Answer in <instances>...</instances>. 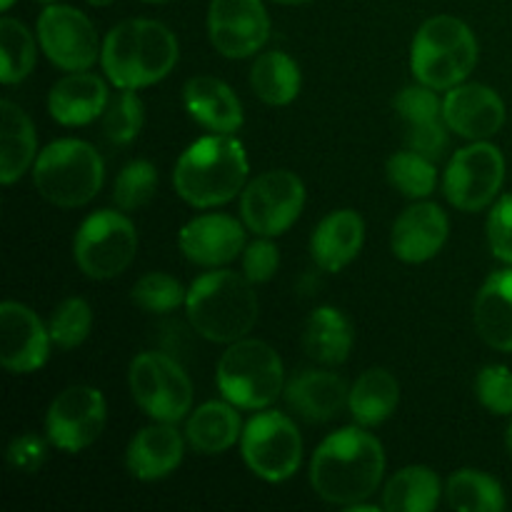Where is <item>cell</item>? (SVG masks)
<instances>
[{
  "label": "cell",
  "instance_id": "cell-1",
  "mask_svg": "<svg viewBox=\"0 0 512 512\" xmlns=\"http://www.w3.org/2000/svg\"><path fill=\"white\" fill-rule=\"evenodd\" d=\"M385 478V450L363 425L328 435L310 460V485L325 503L350 508L378 493Z\"/></svg>",
  "mask_w": 512,
  "mask_h": 512
},
{
  "label": "cell",
  "instance_id": "cell-2",
  "mask_svg": "<svg viewBox=\"0 0 512 512\" xmlns=\"http://www.w3.org/2000/svg\"><path fill=\"white\" fill-rule=\"evenodd\" d=\"M178 38L168 25L148 18L123 20L103 40L100 65L118 90H143L160 83L178 65Z\"/></svg>",
  "mask_w": 512,
  "mask_h": 512
},
{
  "label": "cell",
  "instance_id": "cell-3",
  "mask_svg": "<svg viewBox=\"0 0 512 512\" xmlns=\"http://www.w3.org/2000/svg\"><path fill=\"white\" fill-rule=\"evenodd\" d=\"M250 163L243 143L233 135L213 133L195 140L173 170L175 193L193 208L230 203L248 185Z\"/></svg>",
  "mask_w": 512,
  "mask_h": 512
},
{
  "label": "cell",
  "instance_id": "cell-4",
  "mask_svg": "<svg viewBox=\"0 0 512 512\" xmlns=\"http://www.w3.org/2000/svg\"><path fill=\"white\" fill-rule=\"evenodd\" d=\"M185 310L195 333L210 343H238L248 338L260 318V300L243 273L215 268L193 280Z\"/></svg>",
  "mask_w": 512,
  "mask_h": 512
},
{
  "label": "cell",
  "instance_id": "cell-5",
  "mask_svg": "<svg viewBox=\"0 0 512 512\" xmlns=\"http://www.w3.org/2000/svg\"><path fill=\"white\" fill-rule=\"evenodd\" d=\"M478 55V40L468 23L453 15H435L415 33L410 68L418 83L440 93L465 83L478 65Z\"/></svg>",
  "mask_w": 512,
  "mask_h": 512
},
{
  "label": "cell",
  "instance_id": "cell-6",
  "mask_svg": "<svg viewBox=\"0 0 512 512\" xmlns=\"http://www.w3.org/2000/svg\"><path fill=\"white\" fill-rule=\"evenodd\" d=\"M105 163L95 145L78 138L45 145L33 165V183L58 208H83L100 193Z\"/></svg>",
  "mask_w": 512,
  "mask_h": 512
},
{
  "label": "cell",
  "instance_id": "cell-7",
  "mask_svg": "<svg viewBox=\"0 0 512 512\" xmlns=\"http://www.w3.org/2000/svg\"><path fill=\"white\" fill-rule=\"evenodd\" d=\"M215 383L240 410H265L285 393L283 360L263 340L243 338L220 355Z\"/></svg>",
  "mask_w": 512,
  "mask_h": 512
},
{
  "label": "cell",
  "instance_id": "cell-8",
  "mask_svg": "<svg viewBox=\"0 0 512 512\" xmlns=\"http://www.w3.org/2000/svg\"><path fill=\"white\" fill-rule=\"evenodd\" d=\"M138 253V233L125 210H98L80 223L73 240V258L80 273L110 280L125 273Z\"/></svg>",
  "mask_w": 512,
  "mask_h": 512
},
{
  "label": "cell",
  "instance_id": "cell-9",
  "mask_svg": "<svg viewBox=\"0 0 512 512\" xmlns=\"http://www.w3.org/2000/svg\"><path fill=\"white\" fill-rule=\"evenodd\" d=\"M128 383L138 408L158 423H178L193 410V383L188 373L158 350L135 355Z\"/></svg>",
  "mask_w": 512,
  "mask_h": 512
},
{
  "label": "cell",
  "instance_id": "cell-10",
  "mask_svg": "<svg viewBox=\"0 0 512 512\" xmlns=\"http://www.w3.org/2000/svg\"><path fill=\"white\" fill-rule=\"evenodd\" d=\"M240 453L255 478L265 483H285L303 463V438L288 415L260 410L243 428Z\"/></svg>",
  "mask_w": 512,
  "mask_h": 512
},
{
  "label": "cell",
  "instance_id": "cell-11",
  "mask_svg": "<svg viewBox=\"0 0 512 512\" xmlns=\"http://www.w3.org/2000/svg\"><path fill=\"white\" fill-rule=\"evenodd\" d=\"M305 208V185L290 170H268L240 193V218L258 238H278L298 223Z\"/></svg>",
  "mask_w": 512,
  "mask_h": 512
},
{
  "label": "cell",
  "instance_id": "cell-12",
  "mask_svg": "<svg viewBox=\"0 0 512 512\" xmlns=\"http://www.w3.org/2000/svg\"><path fill=\"white\" fill-rule=\"evenodd\" d=\"M505 183V158L488 140H473L450 158L443 193L453 208L478 213L498 198Z\"/></svg>",
  "mask_w": 512,
  "mask_h": 512
},
{
  "label": "cell",
  "instance_id": "cell-13",
  "mask_svg": "<svg viewBox=\"0 0 512 512\" xmlns=\"http://www.w3.org/2000/svg\"><path fill=\"white\" fill-rule=\"evenodd\" d=\"M108 423L105 395L93 385H70L55 395L45 413V435L63 453H80L103 435Z\"/></svg>",
  "mask_w": 512,
  "mask_h": 512
},
{
  "label": "cell",
  "instance_id": "cell-14",
  "mask_svg": "<svg viewBox=\"0 0 512 512\" xmlns=\"http://www.w3.org/2000/svg\"><path fill=\"white\" fill-rule=\"evenodd\" d=\"M38 40L45 58L68 73L90 70L103 50L95 25L73 5H48L38 18Z\"/></svg>",
  "mask_w": 512,
  "mask_h": 512
},
{
  "label": "cell",
  "instance_id": "cell-15",
  "mask_svg": "<svg viewBox=\"0 0 512 512\" xmlns=\"http://www.w3.org/2000/svg\"><path fill=\"white\" fill-rule=\"evenodd\" d=\"M213 48L230 60L250 58L270 38V18L263 0H213L208 10Z\"/></svg>",
  "mask_w": 512,
  "mask_h": 512
},
{
  "label": "cell",
  "instance_id": "cell-16",
  "mask_svg": "<svg viewBox=\"0 0 512 512\" xmlns=\"http://www.w3.org/2000/svg\"><path fill=\"white\" fill-rule=\"evenodd\" d=\"M50 328L28 305L5 300L0 305V363L8 373L28 375L50 358Z\"/></svg>",
  "mask_w": 512,
  "mask_h": 512
},
{
  "label": "cell",
  "instance_id": "cell-17",
  "mask_svg": "<svg viewBox=\"0 0 512 512\" xmlns=\"http://www.w3.org/2000/svg\"><path fill=\"white\" fill-rule=\"evenodd\" d=\"M393 108L400 120L408 125L405 145L430 160L443 158L450 143V128L443 118V103L438 98V90L423 83L408 85L395 95Z\"/></svg>",
  "mask_w": 512,
  "mask_h": 512
},
{
  "label": "cell",
  "instance_id": "cell-18",
  "mask_svg": "<svg viewBox=\"0 0 512 512\" xmlns=\"http://www.w3.org/2000/svg\"><path fill=\"white\" fill-rule=\"evenodd\" d=\"M443 118L460 138L490 140L505 125V103L488 85L460 83L443 98Z\"/></svg>",
  "mask_w": 512,
  "mask_h": 512
},
{
  "label": "cell",
  "instance_id": "cell-19",
  "mask_svg": "<svg viewBox=\"0 0 512 512\" xmlns=\"http://www.w3.org/2000/svg\"><path fill=\"white\" fill-rule=\"evenodd\" d=\"M180 253L203 268H223L245 250V228L225 213H205L183 225Z\"/></svg>",
  "mask_w": 512,
  "mask_h": 512
},
{
  "label": "cell",
  "instance_id": "cell-20",
  "mask_svg": "<svg viewBox=\"0 0 512 512\" xmlns=\"http://www.w3.org/2000/svg\"><path fill=\"white\" fill-rule=\"evenodd\" d=\"M450 235V220L435 203H415L398 215L390 233L395 258L403 263H428L443 250Z\"/></svg>",
  "mask_w": 512,
  "mask_h": 512
},
{
  "label": "cell",
  "instance_id": "cell-21",
  "mask_svg": "<svg viewBox=\"0 0 512 512\" xmlns=\"http://www.w3.org/2000/svg\"><path fill=\"white\" fill-rule=\"evenodd\" d=\"M185 455V440L175 423H158L138 430L125 453V468L135 480L155 483L178 470Z\"/></svg>",
  "mask_w": 512,
  "mask_h": 512
},
{
  "label": "cell",
  "instance_id": "cell-22",
  "mask_svg": "<svg viewBox=\"0 0 512 512\" xmlns=\"http://www.w3.org/2000/svg\"><path fill=\"white\" fill-rule=\"evenodd\" d=\"M108 85L100 75L78 70L60 78L48 93V113L65 128H78L103 118L108 108Z\"/></svg>",
  "mask_w": 512,
  "mask_h": 512
},
{
  "label": "cell",
  "instance_id": "cell-23",
  "mask_svg": "<svg viewBox=\"0 0 512 512\" xmlns=\"http://www.w3.org/2000/svg\"><path fill=\"white\" fill-rule=\"evenodd\" d=\"M183 105L190 118L210 133L233 135L243 128L245 115L238 95L213 75H195L183 88Z\"/></svg>",
  "mask_w": 512,
  "mask_h": 512
},
{
  "label": "cell",
  "instance_id": "cell-24",
  "mask_svg": "<svg viewBox=\"0 0 512 512\" xmlns=\"http://www.w3.org/2000/svg\"><path fill=\"white\" fill-rule=\"evenodd\" d=\"M365 243V220L358 210L343 208L325 215L310 238V255L325 273H340L360 255Z\"/></svg>",
  "mask_w": 512,
  "mask_h": 512
},
{
  "label": "cell",
  "instance_id": "cell-25",
  "mask_svg": "<svg viewBox=\"0 0 512 512\" xmlns=\"http://www.w3.org/2000/svg\"><path fill=\"white\" fill-rule=\"evenodd\" d=\"M285 403L308 423H328L348 408L350 388L340 375L328 370H303L285 385Z\"/></svg>",
  "mask_w": 512,
  "mask_h": 512
},
{
  "label": "cell",
  "instance_id": "cell-26",
  "mask_svg": "<svg viewBox=\"0 0 512 512\" xmlns=\"http://www.w3.org/2000/svg\"><path fill=\"white\" fill-rule=\"evenodd\" d=\"M475 330L490 348L512 353V268L490 275L473 308Z\"/></svg>",
  "mask_w": 512,
  "mask_h": 512
},
{
  "label": "cell",
  "instance_id": "cell-27",
  "mask_svg": "<svg viewBox=\"0 0 512 512\" xmlns=\"http://www.w3.org/2000/svg\"><path fill=\"white\" fill-rule=\"evenodd\" d=\"M38 135L30 115L5 98L0 103V183L13 185L38 158Z\"/></svg>",
  "mask_w": 512,
  "mask_h": 512
},
{
  "label": "cell",
  "instance_id": "cell-28",
  "mask_svg": "<svg viewBox=\"0 0 512 512\" xmlns=\"http://www.w3.org/2000/svg\"><path fill=\"white\" fill-rule=\"evenodd\" d=\"M355 335L348 315L330 305H320L308 315L303 328V350L320 365H343L350 358Z\"/></svg>",
  "mask_w": 512,
  "mask_h": 512
},
{
  "label": "cell",
  "instance_id": "cell-29",
  "mask_svg": "<svg viewBox=\"0 0 512 512\" xmlns=\"http://www.w3.org/2000/svg\"><path fill=\"white\" fill-rule=\"evenodd\" d=\"M243 435L240 413L228 400H210L193 410L185 425V438L195 453L220 455L233 448Z\"/></svg>",
  "mask_w": 512,
  "mask_h": 512
},
{
  "label": "cell",
  "instance_id": "cell-30",
  "mask_svg": "<svg viewBox=\"0 0 512 512\" xmlns=\"http://www.w3.org/2000/svg\"><path fill=\"white\" fill-rule=\"evenodd\" d=\"M398 403L400 383L395 375L385 368H370L350 388L348 410L355 423L363 428H375L398 410Z\"/></svg>",
  "mask_w": 512,
  "mask_h": 512
},
{
  "label": "cell",
  "instance_id": "cell-31",
  "mask_svg": "<svg viewBox=\"0 0 512 512\" xmlns=\"http://www.w3.org/2000/svg\"><path fill=\"white\" fill-rule=\"evenodd\" d=\"M440 478L428 465H408L398 470L383 488V510L433 512L440 503Z\"/></svg>",
  "mask_w": 512,
  "mask_h": 512
},
{
  "label": "cell",
  "instance_id": "cell-32",
  "mask_svg": "<svg viewBox=\"0 0 512 512\" xmlns=\"http://www.w3.org/2000/svg\"><path fill=\"white\" fill-rule=\"evenodd\" d=\"M250 85H253V93L263 103L273 105V108H283V105H290L300 95L303 73H300L298 63L288 53L268 50V53L255 58L253 70H250Z\"/></svg>",
  "mask_w": 512,
  "mask_h": 512
},
{
  "label": "cell",
  "instance_id": "cell-33",
  "mask_svg": "<svg viewBox=\"0 0 512 512\" xmlns=\"http://www.w3.org/2000/svg\"><path fill=\"white\" fill-rule=\"evenodd\" d=\"M445 498L458 512H500L505 508V493L498 480L470 468L450 475Z\"/></svg>",
  "mask_w": 512,
  "mask_h": 512
},
{
  "label": "cell",
  "instance_id": "cell-34",
  "mask_svg": "<svg viewBox=\"0 0 512 512\" xmlns=\"http://www.w3.org/2000/svg\"><path fill=\"white\" fill-rule=\"evenodd\" d=\"M0 58H3V68H0L3 85H15L28 78L38 58L33 33L20 20L8 18V15L0 20Z\"/></svg>",
  "mask_w": 512,
  "mask_h": 512
},
{
  "label": "cell",
  "instance_id": "cell-35",
  "mask_svg": "<svg viewBox=\"0 0 512 512\" xmlns=\"http://www.w3.org/2000/svg\"><path fill=\"white\" fill-rule=\"evenodd\" d=\"M385 173H388L390 185L398 193H403L405 198L423 200L428 195H433L435 188H438V168H435V160L425 158V155L415 153L410 148L390 155Z\"/></svg>",
  "mask_w": 512,
  "mask_h": 512
},
{
  "label": "cell",
  "instance_id": "cell-36",
  "mask_svg": "<svg viewBox=\"0 0 512 512\" xmlns=\"http://www.w3.org/2000/svg\"><path fill=\"white\" fill-rule=\"evenodd\" d=\"M138 90H120L108 100L103 113V135L113 145H130L140 135L145 123L143 100Z\"/></svg>",
  "mask_w": 512,
  "mask_h": 512
},
{
  "label": "cell",
  "instance_id": "cell-37",
  "mask_svg": "<svg viewBox=\"0 0 512 512\" xmlns=\"http://www.w3.org/2000/svg\"><path fill=\"white\" fill-rule=\"evenodd\" d=\"M133 303L140 310H148V313L165 315L178 310L180 305H185L188 298V290L183 288L178 278L168 273H148L133 285V293H130Z\"/></svg>",
  "mask_w": 512,
  "mask_h": 512
},
{
  "label": "cell",
  "instance_id": "cell-38",
  "mask_svg": "<svg viewBox=\"0 0 512 512\" xmlns=\"http://www.w3.org/2000/svg\"><path fill=\"white\" fill-rule=\"evenodd\" d=\"M155 190H158V170L148 160H133L125 165L115 178L113 200L120 210L130 213L153 200Z\"/></svg>",
  "mask_w": 512,
  "mask_h": 512
},
{
  "label": "cell",
  "instance_id": "cell-39",
  "mask_svg": "<svg viewBox=\"0 0 512 512\" xmlns=\"http://www.w3.org/2000/svg\"><path fill=\"white\" fill-rule=\"evenodd\" d=\"M50 338L53 345L60 350H73L88 340L90 330H93V310H90L88 300L83 298H68L55 308L53 318H50Z\"/></svg>",
  "mask_w": 512,
  "mask_h": 512
},
{
  "label": "cell",
  "instance_id": "cell-40",
  "mask_svg": "<svg viewBox=\"0 0 512 512\" xmlns=\"http://www.w3.org/2000/svg\"><path fill=\"white\" fill-rule=\"evenodd\" d=\"M475 395L493 415H512V373L505 365H488L475 378Z\"/></svg>",
  "mask_w": 512,
  "mask_h": 512
},
{
  "label": "cell",
  "instance_id": "cell-41",
  "mask_svg": "<svg viewBox=\"0 0 512 512\" xmlns=\"http://www.w3.org/2000/svg\"><path fill=\"white\" fill-rule=\"evenodd\" d=\"M280 250L270 238H258L255 243L245 245L243 250V275L253 285L268 283L278 273Z\"/></svg>",
  "mask_w": 512,
  "mask_h": 512
},
{
  "label": "cell",
  "instance_id": "cell-42",
  "mask_svg": "<svg viewBox=\"0 0 512 512\" xmlns=\"http://www.w3.org/2000/svg\"><path fill=\"white\" fill-rule=\"evenodd\" d=\"M488 243L495 258L512 265V195H503L490 210Z\"/></svg>",
  "mask_w": 512,
  "mask_h": 512
},
{
  "label": "cell",
  "instance_id": "cell-43",
  "mask_svg": "<svg viewBox=\"0 0 512 512\" xmlns=\"http://www.w3.org/2000/svg\"><path fill=\"white\" fill-rule=\"evenodd\" d=\"M48 443L50 440L40 438L35 433H23L13 438V443L8 445L10 468L25 475L38 473L45 465V460H48Z\"/></svg>",
  "mask_w": 512,
  "mask_h": 512
},
{
  "label": "cell",
  "instance_id": "cell-44",
  "mask_svg": "<svg viewBox=\"0 0 512 512\" xmlns=\"http://www.w3.org/2000/svg\"><path fill=\"white\" fill-rule=\"evenodd\" d=\"M275 3H283V5H305V3H313V0H275Z\"/></svg>",
  "mask_w": 512,
  "mask_h": 512
},
{
  "label": "cell",
  "instance_id": "cell-45",
  "mask_svg": "<svg viewBox=\"0 0 512 512\" xmlns=\"http://www.w3.org/2000/svg\"><path fill=\"white\" fill-rule=\"evenodd\" d=\"M90 5H95V8H103V5H110L113 0H88Z\"/></svg>",
  "mask_w": 512,
  "mask_h": 512
},
{
  "label": "cell",
  "instance_id": "cell-46",
  "mask_svg": "<svg viewBox=\"0 0 512 512\" xmlns=\"http://www.w3.org/2000/svg\"><path fill=\"white\" fill-rule=\"evenodd\" d=\"M13 3H15V0H0V8L10 10V8H13Z\"/></svg>",
  "mask_w": 512,
  "mask_h": 512
},
{
  "label": "cell",
  "instance_id": "cell-47",
  "mask_svg": "<svg viewBox=\"0 0 512 512\" xmlns=\"http://www.w3.org/2000/svg\"><path fill=\"white\" fill-rule=\"evenodd\" d=\"M508 448H510V455H512V423H510V428H508Z\"/></svg>",
  "mask_w": 512,
  "mask_h": 512
},
{
  "label": "cell",
  "instance_id": "cell-48",
  "mask_svg": "<svg viewBox=\"0 0 512 512\" xmlns=\"http://www.w3.org/2000/svg\"><path fill=\"white\" fill-rule=\"evenodd\" d=\"M143 3H170V0H143Z\"/></svg>",
  "mask_w": 512,
  "mask_h": 512
},
{
  "label": "cell",
  "instance_id": "cell-49",
  "mask_svg": "<svg viewBox=\"0 0 512 512\" xmlns=\"http://www.w3.org/2000/svg\"><path fill=\"white\" fill-rule=\"evenodd\" d=\"M38 3H45V5H53V3H58V0H38Z\"/></svg>",
  "mask_w": 512,
  "mask_h": 512
}]
</instances>
